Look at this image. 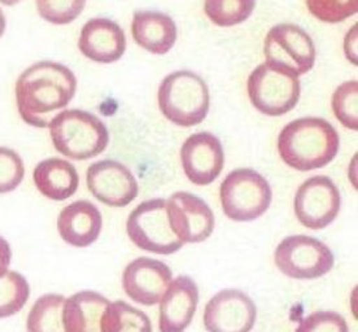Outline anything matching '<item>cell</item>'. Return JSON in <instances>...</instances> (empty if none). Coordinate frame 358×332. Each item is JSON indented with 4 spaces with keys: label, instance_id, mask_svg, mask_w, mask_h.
Here are the masks:
<instances>
[{
    "label": "cell",
    "instance_id": "obj_1",
    "mask_svg": "<svg viewBox=\"0 0 358 332\" xmlns=\"http://www.w3.org/2000/svg\"><path fill=\"white\" fill-rule=\"evenodd\" d=\"M77 78L63 64L39 62L20 74L16 103L21 118L36 127H47L55 112L65 108L74 98Z\"/></svg>",
    "mask_w": 358,
    "mask_h": 332
},
{
    "label": "cell",
    "instance_id": "obj_2",
    "mask_svg": "<svg viewBox=\"0 0 358 332\" xmlns=\"http://www.w3.org/2000/svg\"><path fill=\"white\" fill-rule=\"evenodd\" d=\"M341 139L335 127L320 117L299 118L283 127L278 136L282 160L300 171L320 169L336 157Z\"/></svg>",
    "mask_w": 358,
    "mask_h": 332
},
{
    "label": "cell",
    "instance_id": "obj_3",
    "mask_svg": "<svg viewBox=\"0 0 358 332\" xmlns=\"http://www.w3.org/2000/svg\"><path fill=\"white\" fill-rule=\"evenodd\" d=\"M48 127L56 151L77 161L98 156L109 143L106 124L81 109L60 112L51 120Z\"/></svg>",
    "mask_w": 358,
    "mask_h": 332
},
{
    "label": "cell",
    "instance_id": "obj_4",
    "mask_svg": "<svg viewBox=\"0 0 358 332\" xmlns=\"http://www.w3.org/2000/svg\"><path fill=\"white\" fill-rule=\"evenodd\" d=\"M210 106L206 81L189 71L166 75L159 87V107L174 125L191 127L206 120Z\"/></svg>",
    "mask_w": 358,
    "mask_h": 332
},
{
    "label": "cell",
    "instance_id": "obj_5",
    "mask_svg": "<svg viewBox=\"0 0 358 332\" xmlns=\"http://www.w3.org/2000/svg\"><path fill=\"white\" fill-rule=\"evenodd\" d=\"M220 198L227 218L236 222H250L262 216L271 204L268 180L253 169H236L224 178Z\"/></svg>",
    "mask_w": 358,
    "mask_h": 332
},
{
    "label": "cell",
    "instance_id": "obj_6",
    "mask_svg": "<svg viewBox=\"0 0 358 332\" xmlns=\"http://www.w3.org/2000/svg\"><path fill=\"white\" fill-rule=\"evenodd\" d=\"M247 87L253 107L271 117L286 115L295 108L301 94L297 75L268 63L253 69Z\"/></svg>",
    "mask_w": 358,
    "mask_h": 332
},
{
    "label": "cell",
    "instance_id": "obj_7",
    "mask_svg": "<svg viewBox=\"0 0 358 332\" xmlns=\"http://www.w3.org/2000/svg\"><path fill=\"white\" fill-rule=\"evenodd\" d=\"M126 231L136 247L156 254H173L183 247L171 230L164 199L141 203L127 218Z\"/></svg>",
    "mask_w": 358,
    "mask_h": 332
},
{
    "label": "cell",
    "instance_id": "obj_8",
    "mask_svg": "<svg viewBox=\"0 0 358 332\" xmlns=\"http://www.w3.org/2000/svg\"><path fill=\"white\" fill-rule=\"evenodd\" d=\"M278 269L294 279H317L331 271L334 253L324 243L306 235L288 236L274 253Z\"/></svg>",
    "mask_w": 358,
    "mask_h": 332
},
{
    "label": "cell",
    "instance_id": "obj_9",
    "mask_svg": "<svg viewBox=\"0 0 358 332\" xmlns=\"http://www.w3.org/2000/svg\"><path fill=\"white\" fill-rule=\"evenodd\" d=\"M264 54L266 63L283 68L297 77L306 74L315 63L313 39L295 24H278L265 38Z\"/></svg>",
    "mask_w": 358,
    "mask_h": 332
},
{
    "label": "cell",
    "instance_id": "obj_10",
    "mask_svg": "<svg viewBox=\"0 0 358 332\" xmlns=\"http://www.w3.org/2000/svg\"><path fill=\"white\" fill-rule=\"evenodd\" d=\"M294 205L300 224L312 230H322L339 215L341 192L329 177L315 175L296 191Z\"/></svg>",
    "mask_w": 358,
    "mask_h": 332
},
{
    "label": "cell",
    "instance_id": "obj_11",
    "mask_svg": "<svg viewBox=\"0 0 358 332\" xmlns=\"http://www.w3.org/2000/svg\"><path fill=\"white\" fill-rule=\"evenodd\" d=\"M173 233L180 242L201 243L215 230V215L204 200L189 192H176L166 200Z\"/></svg>",
    "mask_w": 358,
    "mask_h": 332
},
{
    "label": "cell",
    "instance_id": "obj_12",
    "mask_svg": "<svg viewBox=\"0 0 358 332\" xmlns=\"http://www.w3.org/2000/svg\"><path fill=\"white\" fill-rule=\"evenodd\" d=\"M86 182L94 198L109 207H126L139 192L134 174L115 160H101L90 165Z\"/></svg>",
    "mask_w": 358,
    "mask_h": 332
},
{
    "label": "cell",
    "instance_id": "obj_13",
    "mask_svg": "<svg viewBox=\"0 0 358 332\" xmlns=\"http://www.w3.org/2000/svg\"><path fill=\"white\" fill-rule=\"evenodd\" d=\"M256 317L251 297L238 289H224L206 304L204 326L208 332H250Z\"/></svg>",
    "mask_w": 358,
    "mask_h": 332
},
{
    "label": "cell",
    "instance_id": "obj_14",
    "mask_svg": "<svg viewBox=\"0 0 358 332\" xmlns=\"http://www.w3.org/2000/svg\"><path fill=\"white\" fill-rule=\"evenodd\" d=\"M180 161L188 180L197 186L213 183L224 169V147L212 133H196L180 148Z\"/></svg>",
    "mask_w": 358,
    "mask_h": 332
},
{
    "label": "cell",
    "instance_id": "obj_15",
    "mask_svg": "<svg viewBox=\"0 0 358 332\" xmlns=\"http://www.w3.org/2000/svg\"><path fill=\"white\" fill-rule=\"evenodd\" d=\"M171 280L173 274L166 264L150 257H139L126 266L122 286L133 301L152 306L162 301Z\"/></svg>",
    "mask_w": 358,
    "mask_h": 332
},
{
    "label": "cell",
    "instance_id": "obj_16",
    "mask_svg": "<svg viewBox=\"0 0 358 332\" xmlns=\"http://www.w3.org/2000/svg\"><path fill=\"white\" fill-rule=\"evenodd\" d=\"M78 48L92 62L115 63L125 54V33L109 18H91L82 27Z\"/></svg>",
    "mask_w": 358,
    "mask_h": 332
},
{
    "label": "cell",
    "instance_id": "obj_17",
    "mask_svg": "<svg viewBox=\"0 0 358 332\" xmlns=\"http://www.w3.org/2000/svg\"><path fill=\"white\" fill-rule=\"evenodd\" d=\"M199 303L196 283L186 275L171 280L160 301L159 326L162 332H185Z\"/></svg>",
    "mask_w": 358,
    "mask_h": 332
},
{
    "label": "cell",
    "instance_id": "obj_18",
    "mask_svg": "<svg viewBox=\"0 0 358 332\" xmlns=\"http://www.w3.org/2000/svg\"><path fill=\"white\" fill-rule=\"evenodd\" d=\"M101 226L100 210L87 200H78L66 205L57 218V230L62 239L77 248H85L96 242Z\"/></svg>",
    "mask_w": 358,
    "mask_h": 332
},
{
    "label": "cell",
    "instance_id": "obj_19",
    "mask_svg": "<svg viewBox=\"0 0 358 332\" xmlns=\"http://www.w3.org/2000/svg\"><path fill=\"white\" fill-rule=\"evenodd\" d=\"M131 33L138 45L155 55L169 52L177 41L176 22L157 10H136Z\"/></svg>",
    "mask_w": 358,
    "mask_h": 332
},
{
    "label": "cell",
    "instance_id": "obj_20",
    "mask_svg": "<svg viewBox=\"0 0 358 332\" xmlns=\"http://www.w3.org/2000/svg\"><path fill=\"white\" fill-rule=\"evenodd\" d=\"M109 305L107 297L94 291H82L65 300V332H101L103 317Z\"/></svg>",
    "mask_w": 358,
    "mask_h": 332
},
{
    "label": "cell",
    "instance_id": "obj_21",
    "mask_svg": "<svg viewBox=\"0 0 358 332\" xmlns=\"http://www.w3.org/2000/svg\"><path fill=\"white\" fill-rule=\"evenodd\" d=\"M38 191L50 200L63 201L73 196L80 185L78 171L71 162L51 157L39 162L33 173Z\"/></svg>",
    "mask_w": 358,
    "mask_h": 332
},
{
    "label": "cell",
    "instance_id": "obj_22",
    "mask_svg": "<svg viewBox=\"0 0 358 332\" xmlns=\"http://www.w3.org/2000/svg\"><path fill=\"white\" fill-rule=\"evenodd\" d=\"M65 300V297L56 294L39 297L27 315V332H65L63 322Z\"/></svg>",
    "mask_w": 358,
    "mask_h": 332
},
{
    "label": "cell",
    "instance_id": "obj_23",
    "mask_svg": "<svg viewBox=\"0 0 358 332\" xmlns=\"http://www.w3.org/2000/svg\"><path fill=\"white\" fill-rule=\"evenodd\" d=\"M101 332H152L148 315L125 301L109 303L103 317Z\"/></svg>",
    "mask_w": 358,
    "mask_h": 332
},
{
    "label": "cell",
    "instance_id": "obj_24",
    "mask_svg": "<svg viewBox=\"0 0 358 332\" xmlns=\"http://www.w3.org/2000/svg\"><path fill=\"white\" fill-rule=\"evenodd\" d=\"M30 287L27 278L16 271H7L0 278V318L17 315L27 304Z\"/></svg>",
    "mask_w": 358,
    "mask_h": 332
},
{
    "label": "cell",
    "instance_id": "obj_25",
    "mask_svg": "<svg viewBox=\"0 0 358 332\" xmlns=\"http://www.w3.org/2000/svg\"><path fill=\"white\" fill-rule=\"evenodd\" d=\"M256 7L252 0H208L204 3L206 16L218 27H234L250 17Z\"/></svg>",
    "mask_w": 358,
    "mask_h": 332
},
{
    "label": "cell",
    "instance_id": "obj_26",
    "mask_svg": "<svg viewBox=\"0 0 358 332\" xmlns=\"http://www.w3.org/2000/svg\"><path fill=\"white\" fill-rule=\"evenodd\" d=\"M332 110L341 125L350 130H358V83H341L332 95Z\"/></svg>",
    "mask_w": 358,
    "mask_h": 332
},
{
    "label": "cell",
    "instance_id": "obj_27",
    "mask_svg": "<svg viewBox=\"0 0 358 332\" xmlns=\"http://www.w3.org/2000/svg\"><path fill=\"white\" fill-rule=\"evenodd\" d=\"M86 6V1L81 0H51V1H36V9L41 17L45 21L65 25L78 17Z\"/></svg>",
    "mask_w": 358,
    "mask_h": 332
},
{
    "label": "cell",
    "instance_id": "obj_28",
    "mask_svg": "<svg viewBox=\"0 0 358 332\" xmlns=\"http://www.w3.org/2000/svg\"><path fill=\"white\" fill-rule=\"evenodd\" d=\"M25 177V166L16 151L0 147V194L17 189Z\"/></svg>",
    "mask_w": 358,
    "mask_h": 332
},
{
    "label": "cell",
    "instance_id": "obj_29",
    "mask_svg": "<svg viewBox=\"0 0 358 332\" xmlns=\"http://www.w3.org/2000/svg\"><path fill=\"white\" fill-rule=\"evenodd\" d=\"M306 7L315 17L323 22H341L353 16L358 9V1H341V0H306Z\"/></svg>",
    "mask_w": 358,
    "mask_h": 332
},
{
    "label": "cell",
    "instance_id": "obj_30",
    "mask_svg": "<svg viewBox=\"0 0 358 332\" xmlns=\"http://www.w3.org/2000/svg\"><path fill=\"white\" fill-rule=\"evenodd\" d=\"M295 332H350L344 317L335 312H315L297 326Z\"/></svg>",
    "mask_w": 358,
    "mask_h": 332
},
{
    "label": "cell",
    "instance_id": "obj_31",
    "mask_svg": "<svg viewBox=\"0 0 358 332\" xmlns=\"http://www.w3.org/2000/svg\"><path fill=\"white\" fill-rule=\"evenodd\" d=\"M344 51L350 63L357 65V25L352 27L345 36Z\"/></svg>",
    "mask_w": 358,
    "mask_h": 332
},
{
    "label": "cell",
    "instance_id": "obj_32",
    "mask_svg": "<svg viewBox=\"0 0 358 332\" xmlns=\"http://www.w3.org/2000/svg\"><path fill=\"white\" fill-rule=\"evenodd\" d=\"M10 259H12V251L8 242L3 236H0V278L8 271Z\"/></svg>",
    "mask_w": 358,
    "mask_h": 332
},
{
    "label": "cell",
    "instance_id": "obj_33",
    "mask_svg": "<svg viewBox=\"0 0 358 332\" xmlns=\"http://www.w3.org/2000/svg\"><path fill=\"white\" fill-rule=\"evenodd\" d=\"M6 27H7V21H6V16H4V12L0 8V38L4 34L6 31Z\"/></svg>",
    "mask_w": 358,
    "mask_h": 332
}]
</instances>
